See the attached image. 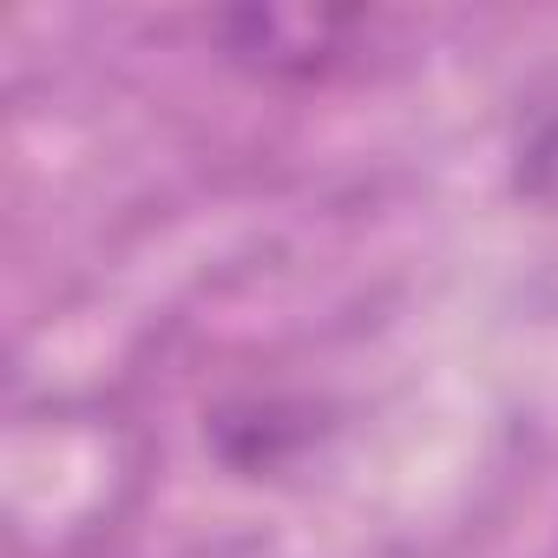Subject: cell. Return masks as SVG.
<instances>
[{
	"label": "cell",
	"instance_id": "1",
	"mask_svg": "<svg viewBox=\"0 0 558 558\" xmlns=\"http://www.w3.org/2000/svg\"><path fill=\"white\" fill-rule=\"evenodd\" d=\"M362 34V14H316V8H243L217 14V40L230 60H250L269 80H316L336 60H349V40Z\"/></svg>",
	"mask_w": 558,
	"mask_h": 558
},
{
	"label": "cell",
	"instance_id": "2",
	"mask_svg": "<svg viewBox=\"0 0 558 558\" xmlns=\"http://www.w3.org/2000/svg\"><path fill=\"white\" fill-rule=\"evenodd\" d=\"M303 440H310V427L283 401H250V408H223L217 414V453L236 473H276Z\"/></svg>",
	"mask_w": 558,
	"mask_h": 558
},
{
	"label": "cell",
	"instance_id": "3",
	"mask_svg": "<svg viewBox=\"0 0 558 558\" xmlns=\"http://www.w3.org/2000/svg\"><path fill=\"white\" fill-rule=\"evenodd\" d=\"M519 184H525V191H538V197H545V191H558V112H551V119L532 132V145L519 151Z\"/></svg>",
	"mask_w": 558,
	"mask_h": 558
}]
</instances>
